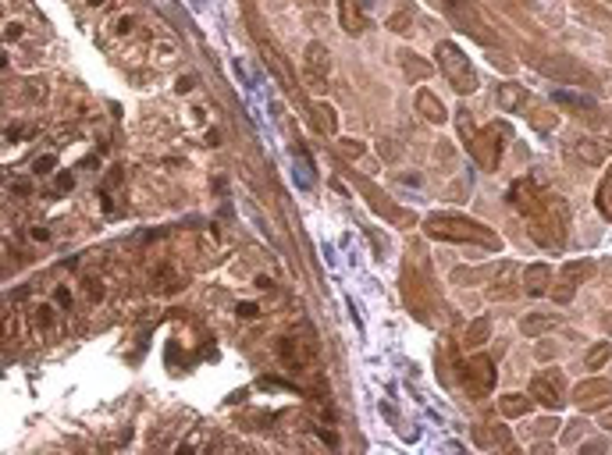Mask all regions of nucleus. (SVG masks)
Wrapping results in <instances>:
<instances>
[{
    "instance_id": "f257e3e1",
    "label": "nucleus",
    "mask_w": 612,
    "mask_h": 455,
    "mask_svg": "<svg viewBox=\"0 0 612 455\" xmlns=\"http://www.w3.org/2000/svg\"><path fill=\"white\" fill-rule=\"evenodd\" d=\"M427 235L434 238H452V242H480L488 249H498V238L477 221H466V217H456V214H434L427 217Z\"/></svg>"
},
{
    "instance_id": "f03ea898",
    "label": "nucleus",
    "mask_w": 612,
    "mask_h": 455,
    "mask_svg": "<svg viewBox=\"0 0 612 455\" xmlns=\"http://www.w3.org/2000/svg\"><path fill=\"white\" fill-rule=\"evenodd\" d=\"M434 57L442 64V75L449 78V85L456 93H473L477 89V75L470 68V57H463V50H459L456 43H438Z\"/></svg>"
},
{
    "instance_id": "7ed1b4c3",
    "label": "nucleus",
    "mask_w": 612,
    "mask_h": 455,
    "mask_svg": "<svg viewBox=\"0 0 612 455\" xmlns=\"http://www.w3.org/2000/svg\"><path fill=\"white\" fill-rule=\"evenodd\" d=\"M303 68H306V82L310 89H324V82L331 75V54L324 43H310L303 54Z\"/></svg>"
},
{
    "instance_id": "20e7f679",
    "label": "nucleus",
    "mask_w": 612,
    "mask_h": 455,
    "mask_svg": "<svg viewBox=\"0 0 612 455\" xmlns=\"http://www.w3.org/2000/svg\"><path fill=\"white\" fill-rule=\"evenodd\" d=\"M313 356H317V345H313V342H299V338H281V342H278V359H281L292 374L306 370V367L313 363Z\"/></svg>"
},
{
    "instance_id": "39448f33",
    "label": "nucleus",
    "mask_w": 612,
    "mask_h": 455,
    "mask_svg": "<svg viewBox=\"0 0 612 455\" xmlns=\"http://www.w3.org/2000/svg\"><path fill=\"white\" fill-rule=\"evenodd\" d=\"M256 43H260V54H264V64L278 75V82L289 89V93H299V85H296V75H292V68L285 64V57H281V50L274 47V43H267L264 36H256Z\"/></svg>"
},
{
    "instance_id": "423d86ee",
    "label": "nucleus",
    "mask_w": 612,
    "mask_h": 455,
    "mask_svg": "<svg viewBox=\"0 0 612 455\" xmlns=\"http://www.w3.org/2000/svg\"><path fill=\"white\" fill-rule=\"evenodd\" d=\"M445 7H449V14L456 18L459 25H463V32H470L473 39H480V43H491V36L484 32V21H480V14L466 4V0H445Z\"/></svg>"
},
{
    "instance_id": "0eeeda50",
    "label": "nucleus",
    "mask_w": 612,
    "mask_h": 455,
    "mask_svg": "<svg viewBox=\"0 0 612 455\" xmlns=\"http://www.w3.org/2000/svg\"><path fill=\"white\" fill-rule=\"evenodd\" d=\"M338 21L349 36H360L367 29V14H363L360 0H338Z\"/></svg>"
},
{
    "instance_id": "6e6552de",
    "label": "nucleus",
    "mask_w": 612,
    "mask_h": 455,
    "mask_svg": "<svg viewBox=\"0 0 612 455\" xmlns=\"http://www.w3.org/2000/svg\"><path fill=\"white\" fill-rule=\"evenodd\" d=\"M534 398L541 405H548V409H559V374H548V377H534Z\"/></svg>"
},
{
    "instance_id": "1a4fd4ad",
    "label": "nucleus",
    "mask_w": 612,
    "mask_h": 455,
    "mask_svg": "<svg viewBox=\"0 0 612 455\" xmlns=\"http://www.w3.org/2000/svg\"><path fill=\"white\" fill-rule=\"evenodd\" d=\"M466 370V384H470V391L473 395H480V391H488L491 388V359H477L473 367H463Z\"/></svg>"
},
{
    "instance_id": "9d476101",
    "label": "nucleus",
    "mask_w": 612,
    "mask_h": 455,
    "mask_svg": "<svg viewBox=\"0 0 612 455\" xmlns=\"http://www.w3.org/2000/svg\"><path fill=\"white\" fill-rule=\"evenodd\" d=\"M310 121H313V128L320 135H335L338 132V118H335V110L327 103H310Z\"/></svg>"
},
{
    "instance_id": "9b49d317",
    "label": "nucleus",
    "mask_w": 612,
    "mask_h": 455,
    "mask_svg": "<svg viewBox=\"0 0 612 455\" xmlns=\"http://www.w3.org/2000/svg\"><path fill=\"white\" fill-rule=\"evenodd\" d=\"M598 395H612V384H605V380H587V384L577 388V402L580 405H598L602 402Z\"/></svg>"
},
{
    "instance_id": "f8f14e48",
    "label": "nucleus",
    "mask_w": 612,
    "mask_h": 455,
    "mask_svg": "<svg viewBox=\"0 0 612 455\" xmlns=\"http://www.w3.org/2000/svg\"><path fill=\"white\" fill-rule=\"evenodd\" d=\"M417 107H420V114H424L427 121H434V125L449 118V114H445V107H442V103H438V100H434L427 89H420V93H417Z\"/></svg>"
},
{
    "instance_id": "ddd939ff",
    "label": "nucleus",
    "mask_w": 612,
    "mask_h": 455,
    "mask_svg": "<svg viewBox=\"0 0 612 455\" xmlns=\"http://www.w3.org/2000/svg\"><path fill=\"white\" fill-rule=\"evenodd\" d=\"M548 267H541V263H534V267H527V274H523V281H527V292L531 295H541L544 288H548Z\"/></svg>"
},
{
    "instance_id": "4468645a",
    "label": "nucleus",
    "mask_w": 612,
    "mask_h": 455,
    "mask_svg": "<svg viewBox=\"0 0 612 455\" xmlns=\"http://www.w3.org/2000/svg\"><path fill=\"white\" fill-rule=\"evenodd\" d=\"M54 313H57V309H54L50 303H43V306H36V309H32V324H36V331H39V334L54 327Z\"/></svg>"
},
{
    "instance_id": "2eb2a0df",
    "label": "nucleus",
    "mask_w": 612,
    "mask_h": 455,
    "mask_svg": "<svg viewBox=\"0 0 612 455\" xmlns=\"http://www.w3.org/2000/svg\"><path fill=\"white\" fill-rule=\"evenodd\" d=\"M552 100H555V103H566V107H595V100L577 96V93H566V89H555V93H552Z\"/></svg>"
},
{
    "instance_id": "dca6fc26",
    "label": "nucleus",
    "mask_w": 612,
    "mask_h": 455,
    "mask_svg": "<svg viewBox=\"0 0 612 455\" xmlns=\"http://www.w3.org/2000/svg\"><path fill=\"white\" fill-rule=\"evenodd\" d=\"M520 100H523V93H520L516 85H502V89H498V103H502L506 110H516Z\"/></svg>"
},
{
    "instance_id": "f3484780",
    "label": "nucleus",
    "mask_w": 612,
    "mask_h": 455,
    "mask_svg": "<svg viewBox=\"0 0 612 455\" xmlns=\"http://www.w3.org/2000/svg\"><path fill=\"white\" fill-rule=\"evenodd\" d=\"M573 156H580V160H587V164H602V150L591 146L587 139H580V143L573 146Z\"/></svg>"
},
{
    "instance_id": "a211bd4d",
    "label": "nucleus",
    "mask_w": 612,
    "mask_h": 455,
    "mask_svg": "<svg viewBox=\"0 0 612 455\" xmlns=\"http://www.w3.org/2000/svg\"><path fill=\"white\" fill-rule=\"evenodd\" d=\"M609 356H612V342H602L598 349H591V356H587V370H598Z\"/></svg>"
},
{
    "instance_id": "6ab92c4d",
    "label": "nucleus",
    "mask_w": 612,
    "mask_h": 455,
    "mask_svg": "<svg viewBox=\"0 0 612 455\" xmlns=\"http://www.w3.org/2000/svg\"><path fill=\"white\" fill-rule=\"evenodd\" d=\"M598 207H602V214L612 217V174L602 181V189H598Z\"/></svg>"
},
{
    "instance_id": "aec40b11",
    "label": "nucleus",
    "mask_w": 612,
    "mask_h": 455,
    "mask_svg": "<svg viewBox=\"0 0 612 455\" xmlns=\"http://www.w3.org/2000/svg\"><path fill=\"white\" fill-rule=\"evenodd\" d=\"M488 327H491V324H488V320L480 316V320H477V324H473V327L466 331V345H480V342L488 338Z\"/></svg>"
},
{
    "instance_id": "412c9836",
    "label": "nucleus",
    "mask_w": 612,
    "mask_h": 455,
    "mask_svg": "<svg viewBox=\"0 0 612 455\" xmlns=\"http://www.w3.org/2000/svg\"><path fill=\"white\" fill-rule=\"evenodd\" d=\"M555 324V316H527L523 320V331L527 334H537V331H544V327H552Z\"/></svg>"
},
{
    "instance_id": "4be33fe9",
    "label": "nucleus",
    "mask_w": 612,
    "mask_h": 455,
    "mask_svg": "<svg viewBox=\"0 0 612 455\" xmlns=\"http://www.w3.org/2000/svg\"><path fill=\"white\" fill-rule=\"evenodd\" d=\"M502 413L506 416H520V413H527V402L520 398V395H509L506 402H502Z\"/></svg>"
},
{
    "instance_id": "5701e85b",
    "label": "nucleus",
    "mask_w": 612,
    "mask_h": 455,
    "mask_svg": "<svg viewBox=\"0 0 612 455\" xmlns=\"http://www.w3.org/2000/svg\"><path fill=\"white\" fill-rule=\"evenodd\" d=\"M587 270H591V263H570V267H566V278L573 281V278H580V274H587Z\"/></svg>"
},
{
    "instance_id": "b1692460",
    "label": "nucleus",
    "mask_w": 612,
    "mask_h": 455,
    "mask_svg": "<svg viewBox=\"0 0 612 455\" xmlns=\"http://www.w3.org/2000/svg\"><path fill=\"white\" fill-rule=\"evenodd\" d=\"M72 185H75V174H68V171H61V174H57V189H61V192H68Z\"/></svg>"
},
{
    "instance_id": "393cba45",
    "label": "nucleus",
    "mask_w": 612,
    "mask_h": 455,
    "mask_svg": "<svg viewBox=\"0 0 612 455\" xmlns=\"http://www.w3.org/2000/svg\"><path fill=\"white\" fill-rule=\"evenodd\" d=\"M32 167H36V174H47V171L54 167V156H39V160H36Z\"/></svg>"
},
{
    "instance_id": "a878e982",
    "label": "nucleus",
    "mask_w": 612,
    "mask_h": 455,
    "mask_svg": "<svg viewBox=\"0 0 612 455\" xmlns=\"http://www.w3.org/2000/svg\"><path fill=\"white\" fill-rule=\"evenodd\" d=\"M238 316L253 320V316H256V306H253V303H242V306H238Z\"/></svg>"
},
{
    "instance_id": "bb28decb",
    "label": "nucleus",
    "mask_w": 612,
    "mask_h": 455,
    "mask_svg": "<svg viewBox=\"0 0 612 455\" xmlns=\"http://www.w3.org/2000/svg\"><path fill=\"white\" fill-rule=\"evenodd\" d=\"M54 299H57V306H72V292H68V288H57Z\"/></svg>"
},
{
    "instance_id": "cd10ccee",
    "label": "nucleus",
    "mask_w": 612,
    "mask_h": 455,
    "mask_svg": "<svg viewBox=\"0 0 612 455\" xmlns=\"http://www.w3.org/2000/svg\"><path fill=\"white\" fill-rule=\"evenodd\" d=\"M192 82H196L192 75H182V78H178V93H189V89H192Z\"/></svg>"
},
{
    "instance_id": "c85d7f7f",
    "label": "nucleus",
    "mask_w": 612,
    "mask_h": 455,
    "mask_svg": "<svg viewBox=\"0 0 612 455\" xmlns=\"http://www.w3.org/2000/svg\"><path fill=\"white\" fill-rule=\"evenodd\" d=\"M303 4H310V7H320V4H327V0H303Z\"/></svg>"
},
{
    "instance_id": "c756f323",
    "label": "nucleus",
    "mask_w": 612,
    "mask_h": 455,
    "mask_svg": "<svg viewBox=\"0 0 612 455\" xmlns=\"http://www.w3.org/2000/svg\"><path fill=\"white\" fill-rule=\"evenodd\" d=\"M605 427H609V430H612V416H605Z\"/></svg>"
},
{
    "instance_id": "7c9ffc66",
    "label": "nucleus",
    "mask_w": 612,
    "mask_h": 455,
    "mask_svg": "<svg viewBox=\"0 0 612 455\" xmlns=\"http://www.w3.org/2000/svg\"><path fill=\"white\" fill-rule=\"evenodd\" d=\"M89 4H103V0H89Z\"/></svg>"
}]
</instances>
